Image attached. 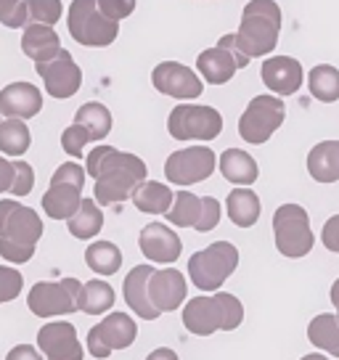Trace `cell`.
Here are the masks:
<instances>
[{
    "instance_id": "obj_4",
    "label": "cell",
    "mask_w": 339,
    "mask_h": 360,
    "mask_svg": "<svg viewBox=\"0 0 339 360\" xmlns=\"http://www.w3.org/2000/svg\"><path fill=\"white\" fill-rule=\"evenodd\" d=\"M281 32V8L276 0H249L238 24V48L249 58H262L276 51Z\"/></svg>"
},
{
    "instance_id": "obj_25",
    "label": "cell",
    "mask_w": 339,
    "mask_h": 360,
    "mask_svg": "<svg viewBox=\"0 0 339 360\" xmlns=\"http://www.w3.org/2000/svg\"><path fill=\"white\" fill-rule=\"evenodd\" d=\"M307 172L316 183L339 180V141H321L307 154Z\"/></svg>"
},
{
    "instance_id": "obj_37",
    "label": "cell",
    "mask_w": 339,
    "mask_h": 360,
    "mask_svg": "<svg viewBox=\"0 0 339 360\" xmlns=\"http://www.w3.org/2000/svg\"><path fill=\"white\" fill-rule=\"evenodd\" d=\"M88 143H91V135H88V130L77 122H72L67 130L61 133V148H64L72 159L85 157V146H88Z\"/></svg>"
},
{
    "instance_id": "obj_10",
    "label": "cell",
    "mask_w": 339,
    "mask_h": 360,
    "mask_svg": "<svg viewBox=\"0 0 339 360\" xmlns=\"http://www.w3.org/2000/svg\"><path fill=\"white\" fill-rule=\"evenodd\" d=\"M286 120V103L281 96H255L238 120V135L252 143L262 146L271 141V135L279 130Z\"/></svg>"
},
{
    "instance_id": "obj_3",
    "label": "cell",
    "mask_w": 339,
    "mask_h": 360,
    "mask_svg": "<svg viewBox=\"0 0 339 360\" xmlns=\"http://www.w3.org/2000/svg\"><path fill=\"white\" fill-rule=\"evenodd\" d=\"M244 321V304L238 297L217 292L212 297H191L183 307V326L196 337H212L215 331H234Z\"/></svg>"
},
{
    "instance_id": "obj_7",
    "label": "cell",
    "mask_w": 339,
    "mask_h": 360,
    "mask_svg": "<svg viewBox=\"0 0 339 360\" xmlns=\"http://www.w3.org/2000/svg\"><path fill=\"white\" fill-rule=\"evenodd\" d=\"M273 238H276V249L283 257L300 259L313 252V231H310V217H307L305 207L300 204H281L273 212Z\"/></svg>"
},
{
    "instance_id": "obj_42",
    "label": "cell",
    "mask_w": 339,
    "mask_h": 360,
    "mask_svg": "<svg viewBox=\"0 0 339 360\" xmlns=\"http://www.w3.org/2000/svg\"><path fill=\"white\" fill-rule=\"evenodd\" d=\"M96 3H98V11L112 22H122L136 11V0H96Z\"/></svg>"
},
{
    "instance_id": "obj_31",
    "label": "cell",
    "mask_w": 339,
    "mask_h": 360,
    "mask_svg": "<svg viewBox=\"0 0 339 360\" xmlns=\"http://www.w3.org/2000/svg\"><path fill=\"white\" fill-rule=\"evenodd\" d=\"M32 146V133L24 120H0V154L24 157Z\"/></svg>"
},
{
    "instance_id": "obj_9",
    "label": "cell",
    "mask_w": 339,
    "mask_h": 360,
    "mask_svg": "<svg viewBox=\"0 0 339 360\" xmlns=\"http://www.w3.org/2000/svg\"><path fill=\"white\" fill-rule=\"evenodd\" d=\"M223 130V114L204 103H181L167 117V133L175 141H215Z\"/></svg>"
},
{
    "instance_id": "obj_15",
    "label": "cell",
    "mask_w": 339,
    "mask_h": 360,
    "mask_svg": "<svg viewBox=\"0 0 339 360\" xmlns=\"http://www.w3.org/2000/svg\"><path fill=\"white\" fill-rule=\"evenodd\" d=\"M151 85L170 98L178 101H193L204 93L202 77L193 72L191 67H186L181 61H162L151 72Z\"/></svg>"
},
{
    "instance_id": "obj_39",
    "label": "cell",
    "mask_w": 339,
    "mask_h": 360,
    "mask_svg": "<svg viewBox=\"0 0 339 360\" xmlns=\"http://www.w3.org/2000/svg\"><path fill=\"white\" fill-rule=\"evenodd\" d=\"M0 24L8 30L27 27V3L24 0H0Z\"/></svg>"
},
{
    "instance_id": "obj_2",
    "label": "cell",
    "mask_w": 339,
    "mask_h": 360,
    "mask_svg": "<svg viewBox=\"0 0 339 360\" xmlns=\"http://www.w3.org/2000/svg\"><path fill=\"white\" fill-rule=\"evenodd\" d=\"M43 233V217L32 207H24L13 199H0V257L13 265L30 262Z\"/></svg>"
},
{
    "instance_id": "obj_34",
    "label": "cell",
    "mask_w": 339,
    "mask_h": 360,
    "mask_svg": "<svg viewBox=\"0 0 339 360\" xmlns=\"http://www.w3.org/2000/svg\"><path fill=\"white\" fill-rule=\"evenodd\" d=\"M75 122L88 130L91 141H103L106 135L112 133V112L98 101L82 103L77 114H75Z\"/></svg>"
},
{
    "instance_id": "obj_45",
    "label": "cell",
    "mask_w": 339,
    "mask_h": 360,
    "mask_svg": "<svg viewBox=\"0 0 339 360\" xmlns=\"http://www.w3.org/2000/svg\"><path fill=\"white\" fill-rule=\"evenodd\" d=\"M6 360H43V352L32 345H16V347L6 355Z\"/></svg>"
},
{
    "instance_id": "obj_22",
    "label": "cell",
    "mask_w": 339,
    "mask_h": 360,
    "mask_svg": "<svg viewBox=\"0 0 339 360\" xmlns=\"http://www.w3.org/2000/svg\"><path fill=\"white\" fill-rule=\"evenodd\" d=\"M61 51V40L53 27L48 24H27L22 34V53L34 64L53 58Z\"/></svg>"
},
{
    "instance_id": "obj_40",
    "label": "cell",
    "mask_w": 339,
    "mask_h": 360,
    "mask_svg": "<svg viewBox=\"0 0 339 360\" xmlns=\"http://www.w3.org/2000/svg\"><path fill=\"white\" fill-rule=\"evenodd\" d=\"M32 188H34L32 165H27L24 159H16V162H13V183L8 193H13V196H30Z\"/></svg>"
},
{
    "instance_id": "obj_19",
    "label": "cell",
    "mask_w": 339,
    "mask_h": 360,
    "mask_svg": "<svg viewBox=\"0 0 339 360\" xmlns=\"http://www.w3.org/2000/svg\"><path fill=\"white\" fill-rule=\"evenodd\" d=\"M260 77L265 82V88L273 90V96H294L302 88V64L292 56H271L265 58V64L260 69Z\"/></svg>"
},
{
    "instance_id": "obj_28",
    "label": "cell",
    "mask_w": 339,
    "mask_h": 360,
    "mask_svg": "<svg viewBox=\"0 0 339 360\" xmlns=\"http://www.w3.org/2000/svg\"><path fill=\"white\" fill-rule=\"evenodd\" d=\"M172 199H175V191H170V186L159 180H143L133 193V204L143 214H165Z\"/></svg>"
},
{
    "instance_id": "obj_1",
    "label": "cell",
    "mask_w": 339,
    "mask_h": 360,
    "mask_svg": "<svg viewBox=\"0 0 339 360\" xmlns=\"http://www.w3.org/2000/svg\"><path fill=\"white\" fill-rule=\"evenodd\" d=\"M85 175L96 180L93 199L101 207H117V204L133 199L136 188L146 180V162L136 154H127L114 146H96L85 157Z\"/></svg>"
},
{
    "instance_id": "obj_48",
    "label": "cell",
    "mask_w": 339,
    "mask_h": 360,
    "mask_svg": "<svg viewBox=\"0 0 339 360\" xmlns=\"http://www.w3.org/2000/svg\"><path fill=\"white\" fill-rule=\"evenodd\" d=\"M331 302H334V307L339 304V278L331 283Z\"/></svg>"
},
{
    "instance_id": "obj_20",
    "label": "cell",
    "mask_w": 339,
    "mask_h": 360,
    "mask_svg": "<svg viewBox=\"0 0 339 360\" xmlns=\"http://www.w3.org/2000/svg\"><path fill=\"white\" fill-rule=\"evenodd\" d=\"M186 292H188L186 278H183L181 270L175 268L154 270L151 278H148V297H151V304L157 307L159 313L178 310L186 302Z\"/></svg>"
},
{
    "instance_id": "obj_32",
    "label": "cell",
    "mask_w": 339,
    "mask_h": 360,
    "mask_svg": "<svg viewBox=\"0 0 339 360\" xmlns=\"http://www.w3.org/2000/svg\"><path fill=\"white\" fill-rule=\"evenodd\" d=\"M307 88L310 96L321 103L339 101V69L331 64H318L307 72Z\"/></svg>"
},
{
    "instance_id": "obj_38",
    "label": "cell",
    "mask_w": 339,
    "mask_h": 360,
    "mask_svg": "<svg viewBox=\"0 0 339 360\" xmlns=\"http://www.w3.org/2000/svg\"><path fill=\"white\" fill-rule=\"evenodd\" d=\"M24 289V276L16 268L0 265V304L13 302Z\"/></svg>"
},
{
    "instance_id": "obj_13",
    "label": "cell",
    "mask_w": 339,
    "mask_h": 360,
    "mask_svg": "<svg viewBox=\"0 0 339 360\" xmlns=\"http://www.w3.org/2000/svg\"><path fill=\"white\" fill-rule=\"evenodd\" d=\"M217 167V157L212 148L191 146L172 151L165 162V178L172 186H196L207 180Z\"/></svg>"
},
{
    "instance_id": "obj_8",
    "label": "cell",
    "mask_w": 339,
    "mask_h": 360,
    "mask_svg": "<svg viewBox=\"0 0 339 360\" xmlns=\"http://www.w3.org/2000/svg\"><path fill=\"white\" fill-rule=\"evenodd\" d=\"M82 186H85V167L77 162L58 165L48 191L43 193V212L51 220H69L82 204Z\"/></svg>"
},
{
    "instance_id": "obj_33",
    "label": "cell",
    "mask_w": 339,
    "mask_h": 360,
    "mask_svg": "<svg viewBox=\"0 0 339 360\" xmlns=\"http://www.w3.org/2000/svg\"><path fill=\"white\" fill-rule=\"evenodd\" d=\"M85 265L96 273V276H114L122 268V252L112 241H93L85 249Z\"/></svg>"
},
{
    "instance_id": "obj_29",
    "label": "cell",
    "mask_w": 339,
    "mask_h": 360,
    "mask_svg": "<svg viewBox=\"0 0 339 360\" xmlns=\"http://www.w3.org/2000/svg\"><path fill=\"white\" fill-rule=\"evenodd\" d=\"M114 289L112 283L101 281V278H91L88 283L79 286L77 294V310L85 315H103L106 310L114 307Z\"/></svg>"
},
{
    "instance_id": "obj_36",
    "label": "cell",
    "mask_w": 339,
    "mask_h": 360,
    "mask_svg": "<svg viewBox=\"0 0 339 360\" xmlns=\"http://www.w3.org/2000/svg\"><path fill=\"white\" fill-rule=\"evenodd\" d=\"M27 3V24H53L61 19L64 6L61 0H24Z\"/></svg>"
},
{
    "instance_id": "obj_24",
    "label": "cell",
    "mask_w": 339,
    "mask_h": 360,
    "mask_svg": "<svg viewBox=\"0 0 339 360\" xmlns=\"http://www.w3.org/2000/svg\"><path fill=\"white\" fill-rule=\"evenodd\" d=\"M217 167L223 172V178L234 186H252L260 178V169L252 154L241 151V148H226L223 157L217 159Z\"/></svg>"
},
{
    "instance_id": "obj_23",
    "label": "cell",
    "mask_w": 339,
    "mask_h": 360,
    "mask_svg": "<svg viewBox=\"0 0 339 360\" xmlns=\"http://www.w3.org/2000/svg\"><path fill=\"white\" fill-rule=\"evenodd\" d=\"M196 69H199L204 82H210V85H226V82L234 79L238 67H236V58L231 56L223 45H215V48H207V51L199 53Z\"/></svg>"
},
{
    "instance_id": "obj_47",
    "label": "cell",
    "mask_w": 339,
    "mask_h": 360,
    "mask_svg": "<svg viewBox=\"0 0 339 360\" xmlns=\"http://www.w3.org/2000/svg\"><path fill=\"white\" fill-rule=\"evenodd\" d=\"M146 360H178V355L170 347H157L154 352H148Z\"/></svg>"
},
{
    "instance_id": "obj_18",
    "label": "cell",
    "mask_w": 339,
    "mask_h": 360,
    "mask_svg": "<svg viewBox=\"0 0 339 360\" xmlns=\"http://www.w3.org/2000/svg\"><path fill=\"white\" fill-rule=\"evenodd\" d=\"M43 109V93L32 82H11L0 90V114L6 120H32Z\"/></svg>"
},
{
    "instance_id": "obj_50",
    "label": "cell",
    "mask_w": 339,
    "mask_h": 360,
    "mask_svg": "<svg viewBox=\"0 0 339 360\" xmlns=\"http://www.w3.org/2000/svg\"><path fill=\"white\" fill-rule=\"evenodd\" d=\"M334 315H337V323H339V304H337V313H334Z\"/></svg>"
},
{
    "instance_id": "obj_21",
    "label": "cell",
    "mask_w": 339,
    "mask_h": 360,
    "mask_svg": "<svg viewBox=\"0 0 339 360\" xmlns=\"http://www.w3.org/2000/svg\"><path fill=\"white\" fill-rule=\"evenodd\" d=\"M151 273L154 268L151 265H136V268L127 273V278L122 283V294H124V302L127 307L138 315V318H143V321H157L159 310L151 304V297H148V278H151Z\"/></svg>"
},
{
    "instance_id": "obj_11",
    "label": "cell",
    "mask_w": 339,
    "mask_h": 360,
    "mask_svg": "<svg viewBox=\"0 0 339 360\" xmlns=\"http://www.w3.org/2000/svg\"><path fill=\"white\" fill-rule=\"evenodd\" d=\"M82 283L77 278L64 281H40L30 289L27 307L37 318H56V315H72L77 310V294Z\"/></svg>"
},
{
    "instance_id": "obj_17",
    "label": "cell",
    "mask_w": 339,
    "mask_h": 360,
    "mask_svg": "<svg viewBox=\"0 0 339 360\" xmlns=\"http://www.w3.org/2000/svg\"><path fill=\"white\" fill-rule=\"evenodd\" d=\"M138 247H141V255L148 259V262H162V265H170L181 257L183 252V241L181 236L165 223H148L141 236H138Z\"/></svg>"
},
{
    "instance_id": "obj_12",
    "label": "cell",
    "mask_w": 339,
    "mask_h": 360,
    "mask_svg": "<svg viewBox=\"0 0 339 360\" xmlns=\"http://www.w3.org/2000/svg\"><path fill=\"white\" fill-rule=\"evenodd\" d=\"M138 337V323L127 313H112L88 331V352L106 360L114 349H127Z\"/></svg>"
},
{
    "instance_id": "obj_46",
    "label": "cell",
    "mask_w": 339,
    "mask_h": 360,
    "mask_svg": "<svg viewBox=\"0 0 339 360\" xmlns=\"http://www.w3.org/2000/svg\"><path fill=\"white\" fill-rule=\"evenodd\" d=\"M11 183H13V162L0 157V193L11 191Z\"/></svg>"
},
{
    "instance_id": "obj_26",
    "label": "cell",
    "mask_w": 339,
    "mask_h": 360,
    "mask_svg": "<svg viewBox=\"0 0 339 360\" xmlns=\"http://www.w3.org/2000/svg\"><path fill=\"white\" fill-rule=\"evenodd\" d=\"M226 212L234 225H238V228H252V225L260 220V196L255 191H249V186H238L236 191L228 193Z\"/></svg>"
},
{
    "instance_id": "obj_30",
    "label": "cell",
    "mask_w": 339,
    "mask_h": 360,
    "mask_svg": "<svg viewBox=\"0 0 339 360\" xmlns=\"http://www.w3.org/2000/svg\"><path fill=\"white\" fill-rule=\"evenodd\" d=\"M307 339L316 345L318 349L328 352L331 358L339 360V323L337 315L321 313L307 323Z\"/></svg>"
},
{
    "instance_id": "obj_35",
    "label": "cell",
    "mask_w": 339,
    "mask_h": 360,
    "mask_svg": "<svg viewBox=\"0 0 339 360\" xmlns=\"http://www.w3.org/2000/svg\"><path fill=\"white\" fill-rule=\"evenodd\" d=\"M199 214H202V196H196L191 191H178L165 217L175 228H193L199 223Z\"/></svg>"
},
{
    "instance_id": "obj_27",
    "label": "cell",
    "mask_w": 339,
    "mask_h": 360,
    "mask_svg": "<svg viewBox=\"0 0 339 360\" xmlns=\"http://www.w3.org/2000/svg\"><path fill=\"white\" fill-rule=\"evenodd\" d=\"M67 225H69V233H72L75 238H79V241H91V238H96L103 228L101 204L96 202V199H85V196H82L79 210L69 217Z\"/></svg>"
},
{
    "instance_id": "obj_49",
    "label": "cell",
    "mask_w": 339,
    "mask_h": 360,
    "mask_svg": "<svg viewBox=\"0 0 339 360\" xmlns=\"http://www.w3.org/2000/svg\"><path fill=\"white\" fill-rule=\"evenodd\" d=\"M300 360H328V358L321 355V352H310V355H305V358H300Z\"/></svg>"
},
{
    "instance_id": "obj_44",
    "label": "cell",
    "mask_w": 339,
    "mask_h": 360,
    "mask_svg": "<svg viewBox=\"0 0 339 360\" xmlns=\"http://www.w3.org/2000/svg\"><path fill=\"white\" fill-rule=\"evenodd\" d=\"M217 45H223V48H226L228 53H231V56L236 58V67H238V69L249 67V61H252V58H249L247 53H244V51L238 48V40H236V34H234V32H231V34H223V37L217 40Z\"/></svg>"
},
{
    "instance_id": "obj_6",
    "label": "cell",
    "mask_w": 339,
    "mask_h": 360,
    "mask_svg": "<svg viewBox=\"0 0 339 360\" xmlns=\"http://www.w3.org/2000/svg\"><path fill=\"white\" fill-rule=\"evenodd\" d=\"M67 30L72 40L85 48H109L120 34V22L106 19L96 0H72L67 13Z\"/></svg>"
},
{
    "instance_id": "obj_16",
    "label": "cell",
    "mask_w": 339,
    "mask_h": 360,
    "mask_svg": "<svg viewBox=\"0 0 339 360\" xmlns=\"http://www.w3.org/2000/svg\"><path fill=\"white\" fill-rule=\"evenodd\" d=\"M37 349L46 360H82L85 349L77 339V328L69 321H51L37 331Z\"/></svg>"
},
{
    "instance_id": "obj_5",
    "label": "cell",
    "mask_w": 339,
    "mask_h": 360,
    "mask_svg": "<svg viewBox=\"0 0 339 360\" xmlns=\"http://www.w3.org/2000/svg\"><path fill=\"white\" fill-rule=\"evenodd\" d=\"M238 268V249L231 241H215L188 259V276L199 292H217Z\"/></svg>"
},
{
    "instance_id": "obj_14",
    "label": "cell",
    "mask_w": 339,
    "mask_h": 360,
    "mask_svg": "<svg viewBox=\"0 0 339 360\" xmlns=\"http://www.w3.org/2000/svg\"><path fill=\"white\" fill-rule=\"evenodd\" d=\"M34 72L40 75L43 88L51 98H72L77 96L82 85V69L77 67V61L67 48H61L53 58L34 64Z\"/></svg>"
},
{
    "instance_id": "obj_43",
    "label": "cell",
    "mask_w": 339,
    "mask_h": 360,
    "mask_svg": "<svg viewBox=\"0 0 339 360\" xmlns=\"http://www.w3.org/2000/svg\"><path fill=\"white\" fill-rule=\"evenodd\" d=\"M321 241H324V247H326L328 252L339 255V214L328 217L326 223H324V231H321Z\"/></svg>"
},
{
    "instance_id": "obj_41",
    "label": "cell",
    "mask_w": 339,
    "mask_h": 360,
    "mask_svg": "<svg viewBox=\"0 0 339 360\" xmlns=\"http://www.w3.org/2000/svg\"><path fill=\"white\" fill-rule=\"evenodd\" d=\"M220 212H223V207H220L215 196H202V214H199V223L193 225V228L199 233H210L220 223Z\"/></svg>"
}]
</instances>
